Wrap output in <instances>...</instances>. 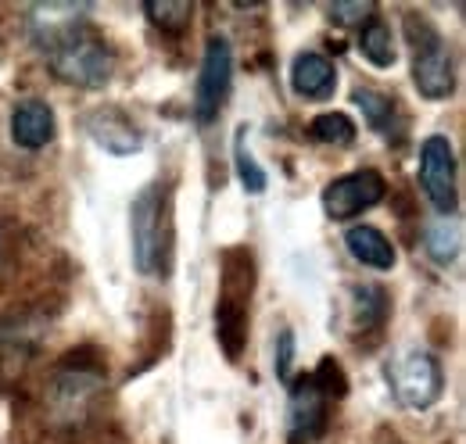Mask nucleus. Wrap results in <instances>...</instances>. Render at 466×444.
<instances>
[{"instance_id":"1","label":"nucleus","mask_w":466,"mask_h":444,"mask_svg":"<svg viewBox=\"0 0 466 444\" xmlns=\"http://www.w3.org/2000/svg\"><path fill=\"white\" fill-rule=\"evenodd\" d=\"M90 4H33L29 36L44 51L51 72L68 86L97 90L112 79L116 55L112 47L83 22Z\"/></svg>"},{"instance_id":"2","label":"nucleus","mask_w":466,"mask_h":444,"mask_svg":"<svg viewBox=\"0 0 466 444\" xmlns=\"http://www.w3.org/2000/svg\"><path fill=\"white\" fill-rule=\"evenodd\" d=\"M219 301H216V337L223 355L237 362L248 340V305H251V290H255V266H251V251L233 247L223 255V273H219Z\"/></svg>"},{"instance_id":"3","label":"nucleus","mask_w":466,"mask_h":444,"mask_svg":"<svg viewBox=\"0 0 466 444\" xmlns=\"http://www.w3.org/2000/svg\"><path fill=\"white\" fill-rule=\"evenodd\" d=\"M133 266L144 277L169 273V197L162 183H151L133 201Z\"/></svg>"},{"instance_id":"4","label":"nucleus","mask_w":466,"mask_h":444,"mask_svg":"<svg viewBox=\"0 0 466 444\" xmlns=\"http://www.w3.org/2000/svg\"><path fill=\"white\" fill-rule=\"evenodd\" d=\"M406 40L409 55H412V79L416 90L427 101H445L456 90V65H452V51L445 44V36L427 22V18H406Z\"/></svg>"},{"instance_id":"5","label":"nucleus","mask_w":466,"mask_h":444,"mask_svg":"<svg viewBox=\"0 0 466 444\" xmlns=\"http://www.w3.org/2000/svg\"><path fill=\"white\" fill-rule=\"evenodd\" d=\"M233 86V47L227 36H208L205 55H201V72L194 86V118L201 126H212L219 108L227 105Z\"/></svg>"},{"instance_id":"6","label":"nucleus","mask_w":466,"mask_h":444,"mask_svg":"<svg viewBox=\"0 0 466 444\" xmlns=\"http://www.w3.org/2000/svg\"><path fill=\"white\" fill-rule=\"evenodd\" d=\"M388 380L395 398L406 405V409H431L441 390H445V373H441V362L431 355V351H402L391 366H388Z\"/></svg>"},{"instance_id":"7","label":"nucleus","mask_w":466,"mask_h":444,"mask_svg":"<svg viewBox=\"0 0 466 444\" xmlns=\"http://www.w3.org/2000/svg\"><path fill=\"white\" fill-rule=\"evenodd\" d=\"M420 187L441 216L456 212V205H460V197H456V151H452V140L441 133L427 136L420 147Z\"/></svg>"},{"instance_id":"8","label":"nucleus","mask_w":466,"mask_h":444,"mask_svg":"<svg viewBox=\"0 0 466 444\" xmlns=\"http://www.w3.org/2000/svg\"><path fill=\"white\" fill-rule=\"evenodd\" d=\"M388 197V183L377 168H359L349 172L341 179H334L327 190H323V208L327 216L338 222H349L362 212H370L373 205H380Z\"/></svg>"},{"instance_id":"9","label":"nucleus","mask_w":466,"mask_h":444,"mask_svg":"<svg viewBox=\"0 0 466 444\" xmlns=\"http://www.w3.org/2000/svg\"><path fill=\"white\" fill-rule=\"evenodd\" d=\"M327 390L316 384V377H301L291 384V405H288V427H291V444L316 441L327 427Z\"/></svg>"},{"instance_id":"10","label":"nucleus","mask_w":466,"mask_h":444,"mask_svg":"<svg viewBox=\"0 0 466 444\" xmlns=\"http://www.w3.org/2000/svg\"><path fill=\"white\" fill-rule=\"evenodd\" d=\"M83 129H86V136L97 144V147H105L108 155H137L140 147H144V133L137 129V122L126 115V111L118 108H97L90 111L86 118H83Z\"/></svg>"},{"instance_id":"11","label":"nucleus","mask_w":466,"mask_h":444,"mask_svg":"<svg viewBox=\"0 0 466 444\" xmlns=\"http://www.w3.org/2000/svg\"><path fill=\"white\" fill-rule=\"evenodd\" d=\"M105 380L90 369H61L58 380L51 384V409L55 416L72 423V419H83L86 409L94 405V398L101 394Z\"/></svg>"},{"instance_id":"12","label":"nucleus","mask_w":466,"mask_h":444,"mask_svg":"<svg viewBox=\"0 0 466 444\" xmlns=\"http://www.w3.org/2000/svg\"><path fill=\"white\" fill-rule=\"evenodd\" d=\"M11 136L25 151L47 147L55 140V111H51V105L40 101V97H29V101L15 105V111H11Z\"/></svg>"},{"instance_id":"13","label":"nucleus","mask_w":466,"mask_h":444,"mask_svg":"<svg viewBox=\"0 0 466 444\" xmlns=\"http://www.w3.org/2000/svg\"><path fill=\"white\" fill-rule=\"evenodd\" d=\"M291 86H294V94L305 97V101H327V97L338 90V68H334V61L327 55L305 51V55L294 57Z\"/></svg>"},{"instance_id":"14","label":"nucleus","mask_w":466,"mask_h":444,"mask_svg":"<svg viewBox=\"0 0 466 444\" xmlns=\"http://www.w3.org/2000/svg\"><path fill=\"white\" fill-rule=\"evenodd\" d=\"M345 247H349L362 266H370V269H377V273H388V269H395V262H399L395 244H391L377 226H351L349 233H345Z\"/></svg>"},{"instance_id":"15","label":"nucleus","mask_w":466,"mask_h":444,"mask_svg":"<svg viewBox=\"0 0 466 444\" xmlns=\"http://www.w3.org/2000/svg\"><path fill=\"white\" fill-rule=\"evenodd\" d=\"M351 301V333H373L384 327L391 305H388V294L380 287H351L349 290Z\"/></svg>"},{"instance_id":"16","label":"nucleus","mask_w":466,"mask_h":444,"mask_svg":"<svg viewBox=\"0 0 466 444\" xmlns=\"http://www.w3.org/2000/svg\"><path fill=\"white\" fill-rule=\"evenodd\" d=\"M359 51L362 57L373 65V68H391L395 65V40H391V29L384 18H370L362 29H359Z\"/></svg>"},{"instance_id":"17","label":"nucleus","mask_w":466,"mask_h":444,"mask_svg":"<svg viewBox=\"0 0 466 444\" xmlns=\"http://www.w3.org/2000/svg\"><path fill=\"white\" fill-rule=\"evenodd\" d=\"M460 244H463V237H460V226H456V222H434V226H427V233H423V247H427V255H431L438 266L456 262Z\"/></svg>"},{"instance_id":"18","label":"nucleus","mask_w":466,"mask_h":444,"mask_svg":"<svg viewBox=\"0 0 466 444\" xmlns=\"http://www.w3.org/2000/svg\"><path fill=\"white\" fill-rule=\"evenodd\" d=\"M144 15L166 33H183L194 18V4L190 0H151L144 4Z\"/></svg>"},{"instance_id":"19","label":"nucleus","mask_w":466,"mask_h":444,"mask_svg":"<svg viewBox=\"0 0 466 444\" xmlns=\"http://www.w3.org/2000/svg\"><path fill=\"white\" fill-rule=\"evenodd\" d=\"M351 101L366 111V122H370L377 133H384L388 140L395 136V133H391V126H395V101H391V97L373 94V90H355Z\"/></svg>"},{"instance_id":"20","label":"nucleus","mask_w":466,"mask_h":444,"mask_svg":"<svg viewBox=\"0 0 466 444\" xmlns=\"http://www.w3.org/2000/svg\"><path fill=\"white\" fill-rule=\"evenodd\" d=\"M309 136L319 140V144H351L355 140V122L345 111H323V115L312 118Z\"/></svg>"},{"instance_id":"21","label":"nucleus","mask_w":466,"mask_h":444,"mask_svg":"<svg viewBox=\"0 0 466 444\" xmlns=\"http://www.w3.org/2000/svg\"><path fill=\"white\" fill-rule=\"evenodd\" d=\"M233 162H237V176H240L248 194H262L266 190V172L258 168V162L248 151V126H240L237 136H233Z\"/></svg>"},{"instance_id":"22","label":"nucleus","mask_w":466,"mask_h":444,"mask_svg":"<svg viewBox=\"0 0 466 444\" xmlns=\"http://www.w3.org/2000/svg\"><path fill=\"white\" fill-rule=\"evenodd\" d=\"M330 11V18H338L341 25H366L373 15H377V4H370V0H359V4H330L327 7Z\"/></svg>"},{"instance_id":"23","label":"nucleus","mask_w":466,"mask_h":444,"mask_svg":"<svg viewBox=\"0 0 466 444\" xmlns=\"http://www.w3.org/2000/svg\"><path fill=\"white\" fill-rule=\"evenodd\" d=\"M277 377L280 380H288V373H291V358H294V333L284 330L280 333V340H277Z\"/></svg>"}]
</instances>
